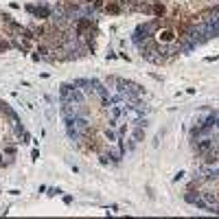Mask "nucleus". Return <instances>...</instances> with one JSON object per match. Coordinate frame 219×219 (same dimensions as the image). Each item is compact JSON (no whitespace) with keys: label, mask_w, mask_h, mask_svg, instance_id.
I'll return each mask as SVG.
<instances>
[{"label":"nucleus","mask_w":219,"mask_h":219,"mask_svg":"<svg viewBox=\"0 0 219 219\" xmlns=\"http://www.w3.org/2000/svg\"><path fill=\"white\" fill-rule=\"evenodd\" d=\"M149 13L156 18H167V4L162 2V0H151V9H149Z\"/></svg>","instance_id":"obj_1"}]
</instances>
